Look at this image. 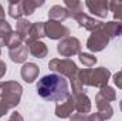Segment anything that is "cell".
<instances>
[{"label":"cell","mask_w":122,"mask_h":121,"mask_svg":"<svg viewBox=\"0 0 122 121\" xmlns=\"http://www.w3.org/2000/svg\"><path fill=\"white\" fill-rule=\"evenodd\" d=\"M37 91L47 101H58L68 94V86L62 77L57 74H50L38 81Z\"/></svg>","instance_id":"obj_1"}]
</instances>
